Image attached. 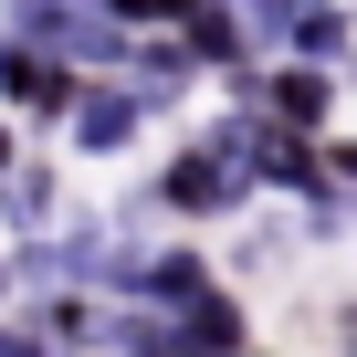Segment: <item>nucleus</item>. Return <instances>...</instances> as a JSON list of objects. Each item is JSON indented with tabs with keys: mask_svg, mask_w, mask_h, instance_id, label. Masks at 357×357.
<instances>
[{
	"mask_svg": "<svg viewBox=\"0 0 357 357\" xmlns=\"http://www.w3.org/2000/svg\"><path fill=\"white\" fill-rule=\"evenodd\" d=\"M242 105H252L273 137H326V116H336V74H315V63H273V74L242 84Z\"/></svg>",
	"mask_w": 357,
	"mask_h": 357,
	"instance_id": "obj_1",
	"label": "nucleus"
},
{
	"mask_svg": "<svg viewBox=\"0 0 357 357\" xmlns=\"http://www.w3.org/2000/svg\"><path fill=\"white\" fill-rule=\"evenodd\" d=\"M147 200L178 211V221H211V211H242L252 200V168H231L221 147H190V158H168V178H158Z\"/></svg>",
	"mask_w": 357,
	"mask_h": 357,
	"instance_id": "obj_2",
	"label": "nucleus"
},
{
	"mask_svg": "<svg viewBox=\"0 0 357 357\" xmlns=\"http://www.w3.org/2000/svg\"><path fill=\"white\" fill-rule=\"evenodd\" d=\"M0 95H11V116H74L84 105V74L63 53H32V43L0 32Z\"/></svg>",
	"mask_w": 357,
	"mask_h": 357,
	"instance_id": "obj_3",
	"label": "nucleus"
},
{
	"mask_svg": "<svg viewBox=\"0 0 357 357\" xmlns=\"http://www.w3.org/2000/svg\"><path fill=\"white\" fill-rule=\"evenodd\" d=\"M158 105H168L158 84H137V74H105V84H84V105H74V147H95V158H105V147H126V137H137Z\"/></svg>",
	"mask_w": 357,
	"mask_h": 357,
	"instance_id": "obj_4",
	"label": "nucleus"
},
{
	"mask_svg": "<svg viewBox=\"0 0 357 357\" xmlns=\"http://www.w3.org/2000/svg\"><path fill=\"white\" fill-rule=\"evenodd\" d=\"M178 336H190V357H252V326H242V305H231L221 284L178 315Z\"/></svg>",
	"mask_w": 357,
	"mask_h": 357,
	"instance_id": "obj_5",
	"label": "nucleus"
},
{
	"mask_svg": "<svg viewBox=\"0 0 357 357\" xmlns=\"http://www.w3.org/2000/svg\"><path fill=\"white\" fill-rule=\"evenodd\" d=\"M190 63H252V32H242V11H231V0H211V11L190 22Z\"/></svg>",
	"mask_w": 357,
	"mask_h": 357,
	"instance_id": "obj_6",
	"label": "nucleus"
},
{
	"mask_svg": "<svg viewBox=\"0 0 357 357\" xmlns=\"http://www.w3.org/2000/svg\"><path fill=\"white\" fill-rule=\"evenodd\" d=\"M347 32H357V22H347V11H336V0H326V11H305V22L284 32V63H315V74H326V63L347 53Z\"/></svg>",
	"mask_w": 357,
	"mask_h": 357,
	"instance_id": "obj_7",
	"label": "nucleus"
},
{
	"mask_svg": "<svg viewBox=\"0 0 357 357\" xmlns=\"http://www.w3.org/2000/svg\"><path fill=\"white\" fill-rule=\"evenodd\" d=\"M116 347H126V357H190L178 315H126V326H116Z\"/></svg>",
	"mask_w": 357,
	"mask_h": 357,
	"instance_id": "obj_8",
	"label": "nucleus"
},
{
	"mask_svg": "<svg viewBox=\"0 0 357 357\" xmlns=\"http://www.w3.org/2000/svg\"><path fill=\"white\" fill-rule=\"evenodd\" d=\"M0 357H53L43 336H11V326H0Z\"/></svg>",
	"mask_w": 357,
	"mask_h": 357,
	"instance_id": "obj_9",
	"label": "nucleus"
},
{
	"mask_svg": "<svg viewBox=\"0 0 357 357\" xmlns=\"http://www.w3.org/2000/svg\"><path fill=\"white\" fill-rule=\"evenodd\" d=\"M11 158H22V147H11V126H0V190H11V178H22V168H11Z\"/></svg>",
	"mask_w": 357,
	"mask_h": 357,
	"instance_id": "obj_10",
	"label": "nucleus"
},
{
	"mask_svg": "<svg viewBox=\"0 0 357 357\" xmlns=\"http://www.w3.org/2000/svg\"><path fill=\"white\" fill-rule=\"evenodd\" d=\"M347 336H357V315H347Z\"/></svg>",
	"mask_w": 357,
	"mask_h": 357,
	"instance_id": "obj_11",
	"label": "nucleus"
}]
</instances>
